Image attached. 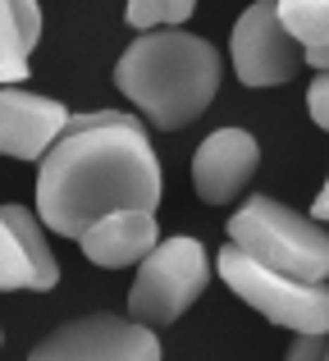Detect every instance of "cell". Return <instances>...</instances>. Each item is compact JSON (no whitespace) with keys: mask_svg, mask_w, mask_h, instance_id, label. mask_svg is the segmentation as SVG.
I'll use <instances>...</instances> for the list:
<instances>
[{"mask_svg":"<svg viewBox=\"0 0 329 361\" xmlns=\"http://www.w3.org/2000/svg\"><path fill=\"white\" fill-rule=\"evenodd\" d=\"M161 206V160L128 110L73 115L69 133L37 165V215L55 238H73L115 211Z\"/></svg>","mask_w":329,"mask_h":361,"instance_id":"1","label":"cell"},{"mask_svg":"<svg viewBox=\"0 0 329 361\" xmlns=\"http://www.w3.org/2000/svg\"><path fill=\"white\" fill-rule=\"evenodd\" d=\"M220 51L206 37L165 27V32H137L115 64V87L137 106L147 123L161 133H178L211 110L220 92Z\"/></svg>","mask_w":329,"mask_h":361,"instance_id":"2","label":"cell"},{"mask_svg":"<svg viewBox=\"0 0 329 361\" xmlns=\"http://www.w3.org/2000/svg\"><path fill=\"white\" fill-rule=\"evenodd\" d=\"M229 243L288 279L329 283V224L275 197H247L238 215H229Z\"/></svg>","mask_w":329,"mask_h":361,"instance_id":"3","label":"cell"},{"mask_svg":"<svg viewBox=\"0 0 329 361\" xmlns=\"http://www.w3.org/2000/svg\"><path fill=\"white\" fill-rule=\"evenodd\" d=\"M215 270L233 288V298H242L252 311H261L270 325L293 329V334H329V288L325 283L288 279V274L261 265L256 256H247L233 243L220 247Z\"/></svg>","mask_w":329,"mask_h":361,"instance_id":"4","label":"cell"},{"mask_svg":"<svg viewBox=\"0 0 329 361\" xmlns=\"http://www.w3.org/2000/svg\"><path fill=\"white\" fill-rule=\"evenodd\" d=\"M211 261L197 238H165L137 265V279L128 288V316L142 325H174L187 307L206 293Z\"/></svg>","mask_w":329,"mask_h":361,"instance_id":"5","label":"cell"},{"mask_svg":"<svg viewBox=\"0 0 329 361\" xmlns=\"http://www.w3.org/2000/svg\"><path fill=\"white\" fill-rule=\"evenodd\" d=\"M229 55L242 87H279L297 78L306 46L288 32L279 0H252L229 32Z\"/></svg>","mask_w":329,"mask_h":361,"instance_id":"6","label":"cell"},{"mask_svg":"<svg viewBox=\"0 0 329 361\" xmlns=\"http://www.w3.org/2000/svg\"><path fill=\"white\" fill-rule=\"evenodd\" d=\"M27 361H161V338L142 320L92 311V316L51 329L27 353Z\"/></svg>","mask_w":329,"mask_h":361,"instance_id":"7","label":"cell"},{"mask_svg":"<svg viewBox=\"0 0 329 361\" xmlns=\"http://www.w3.org/2000/svg\"><path fill=\"white\" fill-rule=\"evenodd\" d=\"M42 215L9 202L0 211V288L5 293H46L60 283V261L46 247Z\"/></svg>","mask_w":329,"mask_h":361,"instance_id":"8","label":"cell"},{"mask_svg":"<svg viewBox=\"0 0 329 361\" xmlns=\"http://www.w3.org/2000/svg\"><path fill=\"white\" fill-rule=\"evenodd\" d=\"M69 119L73 115L64 110V101L5 87L0 92V151L9 160H37L42 165L51 156V147L69 133Z\"/></svg>","mask_w":329,"mask_h":361,"instance_id":"9","label":"cell"},{"mask_svg":"<svg viewBox=\"0 0 329 361\" xmlns=\"http://www.w3.org/2000/svg\"><path fill=\"white\" fill-rule=\"evenodd\" d=\"M261 147L247 128H215L192 156V188L206 206H229L252 183Z\"/></svg>","mask_w":329,"mask_h":361,"instance_id":"10","label":"cell"},{"mask_svg":"<svg viewBox=\"0 0 329 361\" xmlns=\"http://www.w3.org/2000/svg\"><path fill=\"white\" fill-rule=\"evenodd\" d=\"M78 247L101 270H128L161 247V224H156V211H115L92 224L78 238Z\"/></svg>","mask_w":329,"mask_h":361,"instance_id":"11","label":"cell"},{"mask_svg":"<svg viewBox=\"0 0 329 361\" xmlns=\"http://www.w3.org/2000/svg\"><path fill=\"white\" fill-rule=\"evenodd\" d=\"M42 37V0H0V78L18 87L27 78V55Z\"/></svg>","mask_w":329,"mask_h":361,"instance_id":"12","label":"cell"},{"mask_svg":"<svg viewBox=\"0 0 329 361\" xmlns=\"http://www.w3.org/2000/svg\"><path fill=\"white\" fill-rule=\"evenodd\" d=\"M197 0H128L124 23L133 32H156V27H183L192 18Z\"/></svg>","mask_w":329,"mask_h":361,"instance_id":"13","label":"cell"},{"mask_svg":"<svg viewBox=\"0 0 329 361\" xmlns=\"http://www.w3.org/2000/svg\"><path fill=\"white\" fill-rule=\"evenodd\" d=\"M279 14L302 46H329V0H279Z\"/></svg>","mask_w":329,"mask_h":361,"instance_id":"14","label":"cell"},{"mask_svg":"<svg viewBox=\"0 0 329 361\" xmlns=\"http://www.w3.org/2000/svg\"><path fill=\"white\" fill-rule=\"evenodd\" d=\"M306 115H311L316 128L329 133V73H316L311 87H306Z\"/></svg>","mask_w":329,"mask_h":361,"instance_id":"15","label":"cell"},{"mask_svg":"<svg viewBox=\"0 0 329 361\" xmlns=\"http://www.w3.org/2000/svg\"><path fill=\"white\" fill-rule=\"evenodd\" d=\"M284 361H329V334H293Z\"/></svg>","mask_w":329,"mask_h":361,"instance_id":"16","label":"cell"},{"mask_svg":"<svg viewBox=\"0 0 329 361\" xmlns=\"http://www.w3.org/2000/svg\"><path fill=\"white\" fill-rule=\"evenodd\" d=\"M306 64L316 73H329V46H306Z\"/></svg>","mask_w":329,"mask_h":361,"instance_id":"17","label":"cell"},{"mask_svg":"<svg viewBox=\"0 0 329 361\" xmlns=\"http://www.w3.org/2000/svg\"><path fill=\"white\" fill-rule=\"evenodd\" d=\"M311 220H321V224H329V178H325L321 197H316V202H311Z\"/></svg>","mask_w":329,"mask_h":361,"instance_id":"18","label":"cell"}]
</instances>
